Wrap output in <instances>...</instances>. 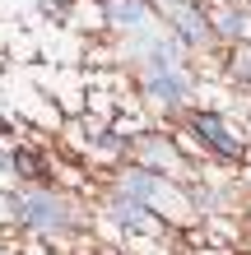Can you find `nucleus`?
Returning <instances> with one entry per match:
<instances>
[{
  "label": "nucleus",
  "mask_w": 251,
  "mask_h": 255,
  "mask_svg": "<svg viewBox=\"0 0 251 255\" xmlns=\"http://www.w3.org/2000/svg\"><path fill=\"white\" fill-rule=\"evenodd\" d=\"M93 5H102V0H93Z\"/></svg>",
  "instance_id": "17"
},
{
  "label": "nucleus",
  "mask_w": 251,
  "mask_h": 255,
  "mask_svg": "<svg viewBox=\"0 0 251 255\" xmlns=\"http://www.w3.org/2000/svg\"><path fill=\"white\" fill-rule=\"evenodd\" d=\"M140 93L149 107L168 112V116H182L186 107H196V74L191 65H177V70H158V74H140Z\"/></svg>",
  "instance_id": "3"
},
{
  "label": "nucleus",
  "mask_w": 251,
  "mask_h": 255,
  "mask_svg": "<svg viewBox=\"0 0 251 255\" xmlns=\"http://www.w3.org/2000/svg\"><path fill=\"white\" fill-rule=\"evenodd\" d=\"M116 190H121V195H135V200H144V204L154 209L168 195V176L154 172V167H140V162H126L121 176H116Z\"/></svg>",
  "instance_id": "9"
},
{
  "label": "nucleus",
  "mask_w": 251,
  "mask_h": 255,
  "mask_svg": "<svg viewBox=\"0 0 251 255\" xmlns=\"http://www.w3.org/2000/svg\"><path fill=\"white\" fill-rule=\"evenodd\" d=\"M9 218L28 232H47V237H65L75 232V204L65 195H56V186H23L9 195Z\"/></svg>",
  "instance_id": "1"
},
{
  "label": "nucleus",
  "mask_w": 251,
  "mask_h": 255,
  "mask_svg": "<svg viewBox=\"0 0 251 255\" xmlns=\"http://www.w3.org/2000/svg\"><path fill=\"white\" fill-rule=\"evenodd\" d=\"M102 23L112 33H149L154 28V0H102Z\"/></svg>",
  "instance_id": "7"
},
{
  "label": "nucleus",
  "mask_w": 251,
  "mask_h": 255,
  "mask_svg": "<svg viewBox=\"0 0 251 255\" xmlns=\"http://www.w3.org/2000/svg\"><path fill=\"white\" fill-rule=\"evenodd\" d=\"M130 162H140V167H154L163 176H177L186 167L182 153H177V139L172 134H158V130H140L135 144H130Z\"/></svg>",
  "instance_id": "5"
},
{
  "label": "nucleus",
  "mask_w": 251,
  "mask_h": 255,
  "mask_svg": "<svg viewBox=\"0 0 251 255\" xmlns=\"http://www.w3.org/2000/svg\"><path fill=\"white\" fill-rule=\"evenodd\" d=\"M9 176L23 186H56V162L37 144H9Z\"/></svg>",
  "instance_id": "6"
},
{
  "label": "nucleus",
  "mask_w": 251,
  "mask_h": 255,
  "mask_svg": "<svg viewBox=\"0 0 251 255\" xmlns=\"http://www.w3.org/2000/svg\"><path fill=\"white\" fill-rule=\"evenodd\" d=\"M210 28H214V47L251 42V9L247 5H210Z\"/></svg>",
  "instance_id": "8"
},
{
  "label": "nucleus",
  "mask_w": 251,
  "mask_h": 255,
  "mask_svg": "<svg viewBox=\"0 0 251 255\" xmlns=\"http://www.w3.org/2000/svg\"><path fill=\"white\" fill-rule=\"evenodd\" d=\"M154 5H158V9H168V5H177V0H154Z\"/></svg>",
  "instance_id": "15"
},
{
  "label": "nucleus",
  "mask_w": 251,
  "mask_h": 255,
  "mask_svg": "<svg viewBox=\"0 0 251 255\" xmlns=\"http://www.w3.org/2000/svg\"><path fill=\"white\" fill-rule=\"evenodd\" d=\"M107 209H112V223H116V228H126V232H154V228H158L154 209L144 204V200H135V195H121V190H112Z\"/></svg>",
  "instance_id": "10"
},
{
  "label": "nucleus",
  "mask_w": 251,
  "mask_h": 255,
  "mask_svg": "<svg viewBox=\"0 0 251 255\" xmlns=\"http://www.w3.org/2000/svg\"><path fill=\"white\" fill-rule=\"evenodd\" d=\"M37 9H42V14H56V19H65V5H61V0H37Z\"/></svg>",
  "instance_id": "12"
},
{
  "label": "nucleus",
  "mask_w": 251,
  "mask_h": 255,
  "mask_svg": "<svg viewBox=\"0 0 251 255\" xmlns=\"http://www.w3.org/2000/svg\"><path fill=\"white\" fill-rule=\"evenodd\" d=\"M168 14V37L182 47L186 56H196L205 47H214V28H210V5H200V0H177V5L163 9Z\"/></svg>",
  "instance_id": "4"
},
{
  "label": "nucleus",
  "mask_w": 251,
  "mask_h": 255,
  "mask_svg": "<svg viewBox=\"0 0 251 255\" xmlns=\"http://www.w3.org/2000/svg\"><path fill=\"white\" fill-rule=\"evenodd\" d=\"M182 126L191 134V144H196L200 153H210L214 162L238 167V162L247 158V130L233 126L224 112H214V107H186L182 112Z\"/></svg>",
  "instance_id": "2"
},
{
  "label": "nucleus",
  "mask_w": 251,
  "mask_h": 255,
  "mask_svg": "<svg viewBox=\"0 0 251 255\" xmlns=\"http://www.w3.org/2000/svg\"><path fill=\"white\" fill-rule=\"evenodd\" d=\"M9 134H14V126H9V116H5V112H0V144H5V139H9Z\"/></svg>",
  "instance_id": "13"
},
{
  "label": "nucleus",
  "mask_w": 251,
  "mask_h": 255,
  "mask_svg": "<svg viewBox=\"0 0 251 255\" xmlns=\"http://www.w3.org/2000/svg\"><path fill=\"white\" fill-rule=\"evenodd\" d=\"M247 218H251V209H247Z\"/></svg>",
  "instance_id": "18"
},
{
  "label": "nucleus",
  "mask_w": 251,
  "mask_h": 255,
  "mask_svg": "<svg viewBox=\"0 0 251 255\" xmlns=\"http://www.w3.org/2000/svg\"><path fill=\"white\" fill-rule=\"evenodd\" d=\"M224 74H228L238 88H251V42L228 47V65H224Z\"/></svg>",
  "instance_id": "11"
},
{
  "label": "nucleus",
  "mask_w": 251,
  "mask_h": 255,
  "mask_svg": "<svg viewBox=\"0 0 251 255\" xmlns=\"http://www.w3.org/2000/svg\"><path fill=\"white\" fill-rule=\"evenodd\" d=\"M102 255H116V251H102Z\"/></svg>",
  "instance_id": "16"
},
{
  "label": "nucleus",
  "mask_w": 251,
  "mask_h": 255,
  "mask_svg": "<svg viewBox=\"0 0 251 255\" xmlns=\"http://www.w3.org/2000/svg\"><path fill=\"white\" fill-rule=\"evenodd\" d=\"M214 5H247V0H214Z\"/></svg>",
  "instance_id": "14"
}]
</instances>
